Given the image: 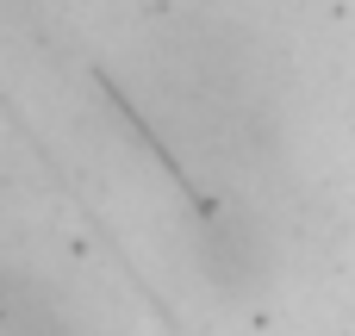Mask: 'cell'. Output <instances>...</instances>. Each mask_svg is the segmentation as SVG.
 <instances>
[{
  "label": "cell",
  "instance_id": "1",
  "mask_svg": "<svg viewBox=\"0 0 355 336\" xmlns=\"http://www.w3.org/2000/svg\"><path fill=\"white\" fill-rule=\"evenodd\" d=\"M0 336H81L31 281L0 268Z\"/></svg>",
  "mask_w": 355,
  "mask_h": 336
}]
</instances>
